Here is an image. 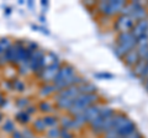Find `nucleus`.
<instances>
[{"label": "nucleus", "mask_w": 148, "mask_h": 138, "mask_svg": "<svg viewBox=\"0 0 148 138\" xmlns=\"http://www.w3.org/2000/svg\"><path fill=\"white\" fill-rule=\"evenodd\" d=\"M136 21L132 19L131 16H123V15H120L116 21H115V30L120 31V32H128L132 30V27L135 26Z\"/></svg>", "instance_id": "nucleus-1"}, {"label": "nucleus", "mask_w": 148, "mask_h": 138, "mask_svg": "<svg viewBox=\"0 0 148 138\" xmlns=\"http://www.w3.org/2000/svg\"><path fill=\"white\" fill-rule=\"evenodd\" d=\"M59 68H61V62H59V59H57L54 63H52L48 67H46L40 73H37V74H38V77L42 78L45 81H52L54 75L57 74V72L59 70Z\"/></svg>", "instance_id": "nucleus-2"}, {"label": "nucleus", "mask_w": 148, "mask_h": 138, "mask_svg": "<svg viewBox=\"0 0 148 138\" xmlns=\"http://www.w3.org/2000/svg\"><path fill=\"white\" fill-rule=\"evenodd\" d=\"M73 74H75V70H74V68L71 66V64H66V66H63L59 68V70L57 72V74L54 75L53 78V84H58V83H61L62 80H64L66 78L71 77Z\"/></svg>", "instance_id": "nucleus-3"}, {"label": "nucleus", "mask_w": 148, "mask_h": 138, "mask_svg": "<svg viewBox=\"0 0 148 138\" xmlns=\"http://www.w3.org/2000/svg\"><path fill=\"white\" fill-rule=\"evenodd\" d=\"M147 31H148V19H143L140 21H136L135 26L132 27V30L130 32H131L133 37L137 40V38H140L141 36L146 35Z\"/></svg>", "instance_id": "nucleus-4"}, {"label": "nucleus", "mask_w": 148, "mask_h": 138, "mask_svg": "<svg viewBox=\"0 0 148 138\" xmlns=\"http://www.w3.org/2000/svg\"><path fill=\"white\" fill-rule=\"evenodd\" d=\"M126 5V1L122 0H114V1H108V8L105 11V16H114L117 12L121 11V9Z\"/></svg>", "instance_id": "nucleus-5"}, {"label": "nucleus", "mask_w": 148, "mask_h": 138, "mask_svg": "<svg viewBox=\"0 0 148 138\" xmlns=\"http://www.w3.org/2000/svg\"><path fill=\"white\" fill-rule=\"evenodd\" d=\"M79 90H78V86H71V88H67L64 90L58 91V94L56 95V100L59 99H75L79 96Z\"/></svg>", "instance_id": "nucleus-6"}, {"label": "nucleus", "mask_w": 148, "mask_h": 138, "mask_svg": "<svg viewBox=\"0 0 148 138\" xmlns=\"http://www.w3.org/2000/svg\"><path fill=\"white\" fill-rule=\"evenodd\" d=\"M115 132H116L120 137L125 138V137L130 136L131 133L136 132V125L131 121V120H128V121H127L126 123H123V125H122L121 127H120V128H117V130L115 131Z\"/></svg>", "instance_id": "nucleus-7"}, {"label": "nucleus", "mask_w": 148, "mask_h": 138, "mask_svg": "<svg viewBox=\"0 0 148 138\" xmlns=\"http://www.w3.org/2000/svg\"><path fill=\"white\" fill-rule=\"evenodd\" d=\"M122 58H123L125 64H126L128 68H133L138 62H140V56H138V53H137L136 49L130 51V52L125 54Z\"/></svg>", "instance_id": "nucleus-8"}, {"label": "nucleus", "mask_w": 148, "mask_h": 138, "mask_svg": "<svg viewBox=\"0 0 148 138\" xmlns=\"http://www.w3.org/2000/svg\"><path fill=\"white\" fill-rule=\"evenodd\" d=\"M99 112H100V106H98V105H90L89 107H86L84 110L83 113H84V116H85L86 122L90 123L99 116Z\"/></svg>", "instance_id": "nucleus-9"}, {"label": "nucleus", "mask_w": 148, "mask_h": 138, "mask_svg": "<svg viewBox=\"0 0 148 138\" xmlns=\"http://www.w3.org/2000/svg\"><path fill=\"white\" fill-rule=\"evenodd\" d=\"M78 90H79L80 94H96V86L91 83H83L78 86Z\"/></svg>", "instance_id": "nucleus-10"}, {"label": "nucleus", "mask_w": 148, "mask_h": 138, "mask_svg": "<svg viewBox=\"0 0 148 138\" xmlns=\"http://www.w3.org/2000/svg\"><path fill=\"white\" fill-rule=\"evenodd\" d=\"M146 64H147V62L145 61V59H140V62L133 67V75L140 78L143 73L146 72Z\"/></svg>", "instance_id": "nucleus-11"}, {"label": "nucleus", "mask_w": 148, "mask_h": 138, "mask_svg": "<svg viewBox=\"0 0 148 138\" xmlns=\"http://www.w3.org/2000/svg\"><path fill=\"white\" fill-rule=\"evenodd\" d=\"M135 37L132 36L131 32H120L119 36H117V44H123V43H127L128 41L133 40Z\"/></svg>", "instance_id": "nucleus-12"}, {"label": "nucleus", "mask_w": 148, "mask_h": 138, "mask_svg": "<svg viewBox=\"0 0 148 138\" xmlns=\"http://www.w3.org/2000/svg\"><path fill=\"white\" fill-rule=\"evenodd\" d=\"M74 104V99H59L57 100V106L62 110H69Z\"/></svg>", "instance_id": "nucleus-13"}, {"label": "nucleus", "mask_w": 148, "mask_h": 138, "mask_svg": "<svg viewBox=\"0 0 148 138\" xmlns=\"http://www.w3.org/2000/svg\"><path fill=\"white\" fill-rule=\"evenodd\" d=\"M131 17L135 21H140V20H143V19H147V10L143 6H141L138 10H136L135 12L132 14Z\"/></svg>", "instance_id": "nucleus-14"}, {"label": "nucleus", "mask_w": 148, "mask_h": 138, "mask_svg": "<svg viewBox=\"0 0 148 138\" xmlns=\"http://www.w3.org/2000/svg\"><path fill=\"white\" fill-rule=\"evenodd\" d=\"M114 113H115V111L111 107H106V106H104V107H100V112H99V116L100 117H103L104 120H106V118H110V117H112L114 116Z\"/></svg>", "instance_id": "nucleus-15"}, {"label": "nucleus", "mask_w": 148, "mask_h": 138, "mask_svg": "<svg viewBox=\"0 0 148 138\" xmlns=\"http://www.w3.org/2000/svg\"><path fill=\"white\" fill-rule=\"evenodd\" d=\"M57 91V89H56V86L53 84H46L42 89H41L40 91V94L42 95V96H47L49 94H52V93H56Z\"/></svg>", "instance_id": "nucleus-16"}, {"label": "nucleus", "mask_w": 148, "mask_h": 138, "mask_svg": "<svg viewBox=\"0 0 148 138\" xmlns=\"http://www.w3.org/2000/svg\"><path fill=\"white\" fill-rule=\"evenodd\" d=\"M59 135H61V128L57 127V126L52 127L47 132V137L48 138H59Z\"/></svg>", "instance_id": "nucleus-17"}, {"label": "nucleus", "mask_w": 148, "mask_h": 138, "mask_svg": "<svg viewBox=\"0 0 148 138\" xmlns=\"http://www.w3.org/2000/svg\"><path fill=\"white\" fill-rule=\"evenodd\" d=\"M42 120L46 126H51V127L57 126V117H54V116H45V118Z\"/></svg>", "instance_id": "nucleus-18"}, {"label": "nucleus", "mask_w": 148, "mask_h": 138, "mask_svg": "<svg viewBox=\"0 0 148 138\" xmlns=\"http://www.w3.org/2000/svg\"><path fill=\"white\" fill-rule=\"evenodd\" d=\"M3 130L8 133H12V132H15V125H14V122L11 120H8L3 125Z\"/></svg>", "instance_id": "nucleus-19"}, {"label": "nucleus", "mask_w": 148, "mask_h": 138, "mask_svg": "<svg viewBox=\"0 0 148 138\" xmlns=\"http://www.w3.org/2000/svg\"><path fill=\"white\" fill-rule=\"evenodd\" d=\"M16 120L18 122H21V123H27L29 122V120H30V116L25 111H20V112L16 113Z\"/></svg>", "instance_id": "nucleus-20"}, {"label": "nucleus", "mask_w": 148, "mask_h": 138, "mask_svg": "<svg viewBox=\"0 0 148 138\" xmlns=\"http://www.w3.org/2000/svg\"><path fill=\"white\" fill-rule=\"evenodd\" d=\"M34 127H35V130L36 131H38V132H43L46 130V126L45 125V122H43V120L42 118H40V120H36V121L34 122Z\"/></svg>", "instance_id": "nucleus-21"}, {"label": "nucleus", "mask_w": 148, "mask_h": 138, "mask_svg": "<svg viewBox=\"0 0 148 138\" xmlns=\"http://www.w3.org/2000/svg\"><path fill=\"white\" fill-rule=\"evenodd\" d=\"M71 122H72V118L69 117H63L59 123H61V126L64 128V130H69V127H71Z\"/></svg>", "instance_id": "nucleus-22"}, {"label": "nucleus", "mask_w": 148, "mask_h": 138, "mask_svg": "<svg viewBox=\"0 0 148 138\" xmlns=\"http://www.w3.org/2000/svg\"><path fill=\"white\" fill-rule=\"evenodd\" d=\"M16 105H17V107H20V109H26L30 106V102L27 99H18L16 101Z\"/></svg>", "instance_id": "nucleus-23"}, {"label": "nucleus", "mask_w": 148, "mask_h": 138, "mask_svg": "<svg viewBox=\"0 0 148 138\" xmlns=\"http://www.w3.org/2000/svg\"><path fill=\"white\" fill-rule=\"evenodd\" d=\"M141 46H148V36L143 35L140 38H137V47H141Z\"/></svg>", "instance_id": "nucleus-24"}, {"label": "nucleus", "mask_w": 148, "mask_h": 138, "mask_svg": "<svg viewBox=\"0 0 148 138\" xmlns=\"http://www.w3.org/2000/svg\"><path fill=\"white\" fill-rule=\"evenodd\" d=\"M40 109L42 110L43 112H51V111H53L52 106H51L48 102H46V101H42V102L40 104Z\"/></svg>", "instance_id": "nucleus-25"}, {"label": "nucleus", "mask_w": 148, "mask_h": 138, "mask_svg": "<svg viewBox=\"0 0 148 138\" xmlns=\"http://www.w3.org/2000/svg\"><path fill=\"white\" fill-rule=\"evenodd\" d=\"M12 88L15 90L22 91L25 89V85H24V83H22L21 80H15V81H12Z\"/></svg>", "instance_id": "nucleus-26"}, {"label": "nucleus", "mask_w": 148, "mask_h": 138, "mask_svg": "<svg viewBox=\"0 0 148 138\" xmlns=\"http://www.w3.org/2000/svg\"><path fill=\"white\" fill-rule=\"evenodd\" d=\"M59 138H74V136L68 130L61 128V135H59Z\"/></svg>", "instance_id": "nucleus-27"}, {"label": "nucleus", "mask_w": 148, "mask_h": 138, "mask_svg": "<svg viewBox=\"0 0 148 138\" xmlns=\"http://www.w3.org/2000/svg\"><path fill=\"white\" fill-rule=\"evenodd\" d=\"M95 78H104V79H112L114 75L110 74V73H96L94 74Z\"/></svg>", "instance_id": "nucleus-28"}, {"label": "nucleus", "mask_w": 148, "mask_h": 138, "mask_svg": "<svg viewBox=\"0 0 148 138\" xmlns=\"http://www.w3.org/2000/svg\"><path fill=\"white\" fill-rule=\"evenodd\" d=\"M30 69V64L29 63H20V73L21 74H26Z\"/></svg>", "instance_id": "nucleus-29"}, {"label": "nucleus", "mask_w": 148, "mask_h": 138, "mask_svg": "<svg viewBox=\"0 0 148 138\" xmlns=\"http://www.w3.org/2000/svg\"><path fill=\"white\" fill-rule=\"evenodd\" d=\"M104 138H122V137H120L116 132L111 130V131H109V132H106V133H105Z\"/></svg>", "instance_id": "nucleus-30"}, {"label": "nucleus", "mask_w": 148, "mask_h": 138, "mask_svg": "<svg viewBox=\"0 0 148 138\" xmlns=\"http://www.w3.org/2000/svg\"><path fill=\"white\" fill-rule=\"evenodd\" d=\"M22 138H34V133L30 130H25L22 132Z\"/></svg>", "instance_id": "nucleus-31"}, {"label": "nucleus", "mask_w": 148, "mask_h": 138, "mask_svg": "<svg viewBox=\"0 0 148 138\" xmlns=\"http://www.w3.org/2000/svg\"><path fill=\"white\" fill-rule=\"evenodd\" d=\"M125 138H143V136L141 135L140 132H133V133H131L130 136H127V137H125Z\"/></svg>", "instance_id": "nucleus-32"}, {"label": "nucleus", "mask_w": 148, "mask_h": 138, "mask_svg": "<svg viewBox=\"0 0 148 138\" xmlns=\"http://www.w3.org/2000/svg\"><path fill=\"white\" fill-rule=\"evenodd\" d=\"M24 111H25V112H26V113H27V115H29V116H30L31 113H34V112L36 111V109H35L34 106H29V107H26V109L24 110Z\"/></svg>", "instance_id": "nucleus-33"}, {"label": "nucleus", "mask_w": 148, "mask_h": 138, "mask_svg": "<svg viewBox=\"0 0 148 138\" xmlns=\"http://www.w3.org/2000/svg\"><path fill=\"white\" fill-rule=\"evenodd\" d=\"M5 63H8V59L5 57V53L0 54V66H3V64H5Z\"/></svg>", "instance_id": "nucleus-34"}, {"label": "nucleus", "mask_w": 148, "mask_h": 138, "mask_svg": "<svg viewBox=\"0 0 148 138\" xmlns=\"http://www.w3.org/2000/svg\"><path fill=\"white\" fill-rule=\"evenodd\" d=\"M12 138H22V133L18 132V131L12 132Z\"/></svg>", "instance_id": "nucleus-35"}, {"label": "nucleus", "mask_w": 148, "mask_h": 138, "mask_svg": "<svg viewBox=\"0 0 148 138\" xmlns=\"http://www.w3.org/2000/svg\"><path fill=\"white\" fill-rule=\"evenodd\" d=\"M5 104H6L5 98H4V95H3V94H0V106H4Z\"/></svg>", "instance_id": "nucleus-36"}, {"label": "nucleus", "mask_w": 148, "mask_h": 138, "mask_svg": "<svg viewBox=\"0 0 148 138\" xmlns=\"http://www.w3.org/2000/svg\"><path fill=\"white\" fill-rule=\"evenodd\" d=\"M145 86H146V89L148 90V78H147V79L145 80Z\"/></svg>", "instance_id": "nucleus-37"}, {"label": "nucleus", "mask_w": 148, "mask_h": 138, "mask_svg": "<svg viewBox=\"0 0 148 138\" xmlns=\"http://www.w3.org/2000/svg\"><path fill=\"white\" fill-rule=\"evenodd\" d=\"M41 4H42V6H47V5H48V3H47V1H42Z\"/></svg>", "instance_id": "nucleus-38"}, {"label": "nucleus", "mask_w": 148, "mask_h": 138, "mask_svg": "<svg viewBox=\"0 0 148 138\" xmlns=\"http://www.w3.org/2000/svg\"><path fill=\"white\" fill-rule=\"evenodd\" d=\"M40 20H41V22H45V21H46V17H43V16H41V17H40Z\"/></svg>", "instance_id": "nucleus-39"}, {"label": "nucleus", "mask_w": 148, "mask_h": 138, "mask_svg": "<svg viewBox=\"0 0 148 138\" xmlns=\"http://www.w3.org/2000/svg\"><path fill=\"white\" fill-rule=\"evenodd\" d=\"M3 121V116H1V113H0V122Z\"/></svg>", "instance_id": "nucleus-40"}]
</instances>
